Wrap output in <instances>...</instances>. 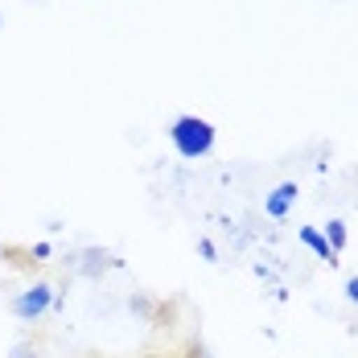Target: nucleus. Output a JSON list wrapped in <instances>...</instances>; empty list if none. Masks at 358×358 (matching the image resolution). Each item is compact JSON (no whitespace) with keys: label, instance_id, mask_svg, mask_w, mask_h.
<instances>
[{"label":"nucleus","instance_id":"6e6552de","mask_svg":"<svg viewBox=\"0 0 358 358\" xmlns=\"http://www.w3.org/2000/svg\"><path fill=\"white\" fill-rule=\"evenodd\" d=\"M198 251H202L206 259H215V243H210V239H202V243H198Z\"/></svg>","mask_w":358,"mask_h":358},{"label":"nucleus","instance_id":"0eeeda50","mask_svg":"<svg viewBox=\"0 0 358 358\" xmlns=\"http://www.w3.org/2000/svg\"><path fill=\"white\" fill-rule=\"evenodd\" d=\"M346 296L358 305V276H350V280H346Z\"/></svg>","mask_w":358,"mask_h":358},{"label":"nucleus","instance_id":"39448f33","mask_svg":"<svg viewBox=\"0 0 358 358\" xmlns=\"http://www.w3.org/2000/svg\"><path fill=\"white\" fill-rule=\"evenodd\" d=\"M325 243H329L334 255L346 248V222H342V218H329V222H325Z\"/></svg>","mask_w":358,"mask_h":358},{"label":"nucleus","instance_id":"f03ea898","mask_svg":"<svg viewBox=\"0 0 358 358\" xmlns=\"http://www.w3.org/2000/svg\"><path fill=\"white\" fill-rule=\"evenodd\" d=\"M50 305H54V288L41 280V285H34V288H25V292L13 296V317H17V322H37Z\"/></svg>","mask_w":358,"mask_h":358},{"label":"nucleus","instance_id":"7ed1b4c3","mask_svg":"<svg viewBox=\"0 0 358 358\" xmlns=\"http://www.w3.org/2000/svg\"><path fill=\"white\" fill-rule=\"evenodd\" d=\"M296 194H301V189H296V181H280V185L264 198V215H268V218H285L288 210H292V202H296Z\"/></svg>","mask_w":358,"mask_h":358},{"label":"nucleus","instance_id":"20e7f679","mask_svg":"<svg viewBox=\"0 0 358 358\" xmlns=\"http://www.w3.org/2000/svg\"><path fill=\"white\" fill-rule=\"evenodd\" d=\"M301 243L313 251L317 259H325V264H338V255L329 251V243H325V235L317 231V227H301Z\"/></svg>","mask_w":358,"mask_h":358},{"label":"nucleus","instance_id":"423d86ee","mask_svg":"<svg viewBox=\"0 0 358 358\" xmlns=\"http://www.w3.org/2000/svg\"><path fill=\"white\" fill-rule=\"evenodd\" d=\"M8 358H41V355H37V346H29V342H17Z\"/></svg>","mask_w":358,"mask_h":358},{"label":"nucleus","instance_id":"f257e3e1","mask_svg":"<svg viewBox=\"0 0 358 358\" xmlns=\"http://www.w3.org/2000/svg\"><path fill=\"white\" fill-rule=\"evenodd\" d=\"M169 144L178 148V157L185 161H198L215 148V124L202 120V115H178L169 124Z\"/></svg>","mask_w":358,"mask_h":358}]
</instances>
